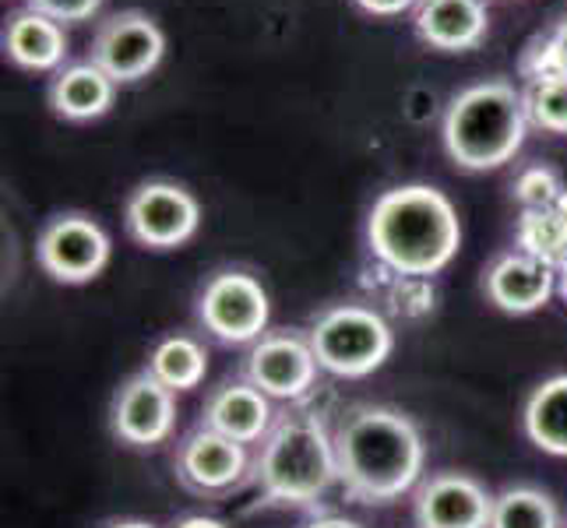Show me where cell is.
<instances>
[{
  "label": "cell",
  "mask_w": 567,
  "mask_h": 528,
  "mask_svg": "<svg viewBox=\"0 0 567 528\" xmlns=\"http://www.w3.org/2000/svg\"><path fill=\"white\" fill-rule=\"evenodd\" d=\"M339 483L357 504H391L423 476L416 423L388 405H353L336 426Z\"/></svg>",
  "instance_id": "cell-1"
},
{
  "label": "cell",
  "mask_w": 567,
  "mask_h": 528,
  "mask_svg": "<svg viewBox=\"0 0 567 528\" xmlns=\"http://www.w3.org/2000/svg\"><path fill=\"white\" fill-rule=\"evenodd\" d=\"M113 100H116V82L92 61L64 64L50 77V89H47L50 110L71 124L100 121L103 113H110Z\"/></svg>",
  "instance_id": "cell-16"
},
{
  "label": "cell",
  "mask_w": 567,
  "mask_h": 528,
  "mask_svg": "<svg viewBox=\"0 0 567 528\" xmlns=\"http://www.w3.org/2000/svg\"><path fill=\"white\" fill-rule=\"evenodd\" d=\"M413 515L420 528H491L494 497L473 476L437 473L416 490Z\"/></svg>",
  "instance_id": "cell-12"
},
{
  "label": "cell",
  "mask_w": 567,
  "mask_h": 528,
  "mask_svg": "<svg viewBox=\"0 0 567 528\" xmlns=\"http://www.w3.org/2000/svg\"><path fill=\"white\" fill-rule=\"evenodd\" d=\"M353 4H357L363 14H374V18H399L402 11L416 8L420 0H353Z\"/></svg>",
  "instance_id": "cell-27"
},
{
  "label": "cell",
  "mask_w": 567,
  "mask_h": 528,
  "mask_svg": "<svg viewBox=\"0 0 567 528\" xmlns=\"http://www.w3.org/2000/svg\"><path fill=\"white\" fill-rule=\"evenodd\" d=\"M177 528H226L219 518H205V515H190V518H184Z\"/></svg>",
  "instance_id": "cell-29"
},
{
  "label": "cell",
  "mask_w": 567,
  "mask_h": 528,
  "mask_svg": "<svg viewBox=\"0 0 567 528\" xmlns=\"http://www.w3.org/2000/svg\"><path fill=\"white\" fill-rule=\"evenodd\" d=\"M318 370L321 366L315 349H310V339L292 335V331H276V335L258 339L247 356V381L279 402L307 398L315 391Z\"/></svg>",
  "instance_id": "cell-11"
},
{
  "label": "cell",
  "mask_w": 567,
  "mask_h": 528,
  "mask_svg": "<svg viewBox=\"0 0 567 528\" xmlns=\"http://www.w3.org/2000/svg\"><path fill=\"white\" fill-rule=\"evenodd\" d=\"M557 279H560V282H557V289H560V297L567 300V268L560 271V276H557Z\"/></svg>",
  "instance_id": "cell-32"
},
{
  "label": "cell",
  "mask_w": 567,
  "mask_h": 528,
  "mask_svg": "<svg viewBox=\"0 0 567 528\" xmlns=\"http://www.w3.org/2000/svg\"><path fill=\"white\" fill-rule=\"evenodd\" d=\"M554 35L560 39V46H564V53H567V14H564L560 22L554 25Z\"/></svg>",
  "instance_id": "cell-30"
},
{
  "label": "cell",
  "mask_w": 567,
  "mask_h": 528,
  "mask_svg": "<svg viewBox=\"0 0 567 528\" xmlns=\"http://www.w3.org/2000/svg\"><path fill=\"white\" fill-rule=\"evenodd\" d=\"M567 187L560 184V176L550 166H529L515 176V201L522 208H546L554 205Z\"/></svg>",
  "instance_id": "cell-25"
},
{
  "label": "cell",
  "mask_w": 567,
  "mask_h": 528,
  "mask_svg": "<svg viewBox=\"0 0 567 528\" xmlns=\"http://www.w3.org/2000/svg\"><path fill=\"white\" fill-rule=\"evenodd\" d=\"M307 528H363V525L349 521V518H339V515H328V518H315Z\"/></svg>",
  "instance_id": "cell-28"
},
{
  "label": "cell",
  "mask_w": 567,
  "mask_h": 528,
  "mask_svg": "<svg viewBox=\"0 0 567 528\" xmlns=\"http://www.w3.org/2000/svg\"><path fill=\"white\" fill-rule=\"evenodd\" d=\"M367 247L395 276L430 279L452 265L462 247L458 211L430 184L391 187L367 215Z\"/></svg>",
  "instance_id": "cell-2"
},
{
  "label": "cell",
  "mask_w": 567,
  "mask_h": 528,
  "mask_svg": "<svg viewBox=\"0 0 567 528\" xmlns=\"http://www.w3.org/2000/svg\"><path fill=\"white\" fill-rule=\"evenodd\" d=\"M4 56L22 71H61L68 61V32L61 22L32 8L14 11L4 25Z\"/></svg>",
  "instance_id": "cell-18"
},
{
  "label": "cell",
  "mask_w": 567,
  "mask_h": 528,
  "mask_svg": "<svg viewBox=\"0 0 567 528\" xmlns=\"http://www.w3.org/2000/svg\"><path fill=\"white\" fill-rule=\"evenodd\" d=\"M124 226L134 244L148 250H177L202 226L198 198L173 180H145L131 190L124 205Z\"/></svg>",
  "instance_id": "cell-7"
},
{
  "label": "cell",
  "mask_w": 567,
  "mask_h": 528,
  "mask_svg": "<svg viewBox=\"0 0 567 528\" xmlns=\"http://www.w3.org/2000/svg\"><path fill=\"white\" fill-rule=\"evenodd\" d=\"M110 237L106 229L82 211L53 215L35 240V261L53 282L85 286L103 276L110 265Z\"/></svg>",
  "instance_id": "cell-8"
},
{
  "label": "cell",
  "mask_w": 567,
  "mask_h": 528,
  "mask_svg": "<svg viewBox=\"0 0 567 528\" xmlns=\"http://www.w3.org/2000/svg\"><path fill=\"white\" fill-rule=\"evenodd\" d=\"M420 43L437 53H468L491 32L486 0H420L413 8Z\"/></svg>",
  "instance_id": "cell-15"
},
{
  "label": "cell",
  "mask_w": 567,
  "mask_h": 528,
  "mask_svg": "<svg viewBox=\"0 0 567 528\" xmlns=\"http://www.w3.org/2000/svg\"><path fill=\"white\" fill-rule=\"evenodd\" d=\"M518 74L525 85H543V82L567 77V53L560 46V39L554 35V29H546L529 39V46L522 50Z\"/></svg>",
  "instance_id": "cell-23"
},
{
  "label": "cell",
  "mask_w": 567,
  "mask_h": 528,
  "mask_svg": "<svg viewBox=\"0 0 567 528\" xmlns=\"http://www.w3.org/2000/svg\"><path fill=\"white\" fill-rule=\"evenodd\" d=\"M25 4L61 25H78V22H89L92 14H100L103 0H25Z\"/></svg>",
  "instance_id": "cell-26"
},
{
  "label": "cell",
  "mask_w": 567,
  "mask_h": 528,
  "mask_svg": "<svg viewBox=\"0 0 567 528\" xmlns=\"http://www.w3.org/2000/svg\"><path fill=\"white\" fill-rule=\"evenodd\" d=\"M254 483L276 504L310 507L339 483L336 434L315 413L282 416L261 441L254 458Z\"/></svg>",
  "instance_id": "cell-4"
},
{
  "label": "cell",
  "mask_w": 567,
  "mask_h": 528,
  "mask_svg": "<svg viewBox=\"0 0 567 528\" xmlns=\"http://www.w3.org/2000/svg\"><path fill=\"white\" fill-rule=\"evenodd\" d=\"M491 528H560V515L550 494L536 486H507L494 497Z\"/></svg>",
  "instance_id": "cell-22"
},
{
  "label": "cell",
  "mask_w": 567,
  "mask_h": 528,
  "mask_svg": "<svg viewBox=\"0 0 567 528\" xmlns=\"http://www.w3.org/2000/svg\"><path fill=\"white\" fill-rule=\"evenodd\" d=\"M271 303L265 286L247 271H215L198 297V321L226 345L265 339Z\"/></svg>",
  "instance_id": "cell-9"
},
{
  "label": "cell",
  "mask_w": 567,
  "mask_h": 528,
  "mask_svg": "<svg viewBox=\"0 0 567 528\" xmlns=\"http://www.w3.org/2000/svg\"><path fill=\"white\" fill-rule=\"evenodd\" d=\"M166 56V32L152 14L127 8L95 25L89 61L103 68L116 85H134L148 77Z\"/></svg>",
  "instance_id": "cell-6"
},
{
  "label": "cell",
  "mask_w": 567,
  "mask_h": 528,
  "mask_svg": "<svg viewBox=\"0 0 567 528\" xmlns=\"http://www.w3.org/2000/svg\"><path fill=\"white\" fill-rule=\"evenodd\" d=\"M250 468L247 444L202 426L177 447V476L194 494H226Z\"/></svg>",
  "instance_id": "cell-13"
},
{
  "label": "cell",
  "mask_w": 567,
  "mask_h": 528,
  "mask_svg": "<svg viewBox=\"0 0 567 528\" xmlns=\"http://www.w3.org/2000/svg\"><path fill=\"white\" fill-rule=\"evenodd\" d=\"M208 429L223 437H233L240 444H258L268 437L271 423V398L250 381L223 384L215 395L205 402V423Z\"/></svg>",
  "instance_id": "cell-17"
},
{
  "label": "cell",
  "mask_w": 567,
  "mask_h": 528,
  "mask_svg": "<svg viewBox=\"0 0 567 528\" xmlns=\"http://www.w3.org/2000/svg\"><path fill=\"white\" fill-rule=\"evenodd\" d=\"M113 437L131 447H155L163 444L173 426H177V391H169L148 370L134 374L121 384L110 408Z\"/></svg>",
  "instance_id": "cell-10"
},
{
  "label": "cell",
  "mask_w": 567,
  "mask_h": 528,
  "mask_svg": "<svg viewBox=\"0 0 567 528\" xmlns=\"http://www.w3.org/2000/svg\"><path fill=\"white\" fill-rule=\"evenodd\" d=\"M518 250L533 253L536 261L554 268L557 276L567 268V194L546 208H522L515 226Z\"/></svg>",
  "instance_id": "cell-20"
},
{
  "label": "cell",
  "mask_w": 567,
  "mask_h": 528,
  "mask_svg": "<svg viewBox=\"0 0 567 528\" xmlns=\"http://www.w3.org/2000/svg\"><path fill=\"white\" fill-rule=\"evenodd\" d=\"M525 113L529 124L546 131V134H567V77L543 85H525Z\"/></svg>",
  "instance_id": "cell-24"
},
{
  "label": "cell",
  "mask_w": 567,
  "mask_h": 528,
  "mask_svg": "<svg viewBox=\"0 0 567 528\" xmlns=\"http://www.w3.org/2000/svg\"><path fill=\"white\" fill-rule=\"evenodd\" d=\"M525 434L539 452L567 458V374L546 377L525 402Z\"/></svg>",
  "instance_id": "cell-19"
},
{
  "label": "cell",
  "mask_w": 567,
  "mask_h": 528,
  "mask_svg": "<svg viewBox=\"0 0 567 528\" xmlns=\"http://www.w3.org/2000/svg\"><path fill=\"white\" fill-rule=\"evenodd\" d=\"M557 289V271L536 261L533 253L525 250H507L497 253L491 268L483 271V292L497 310L512 318L536 314L546 303H550Z\"/></svg>",
  "instance_id": "cell-14"
},
{
  "label": "cell",
  "mask_w": 567,
  "mask_h": 528,
  "mask_svg": "<svg viewBox=\"0 0 567 528\" xmlns=\"http://www.w3.org/2000/svg\"><path fill=\"white\" fill-rule=\"evenodd\" d=\"M310 349H315L318 366L336 377H367L381 370L395 349V331L378 314V310L360 303L328 307L324 314L310 324Z\"/></svg>",
  "instance_id": "cell-5"
},
{
  "label": "cell",
  "mask_w": 567,
  "mask_h": 528,
  "mask_svg": "<svg viewBox=\"0 0 567 528\" xmlns=\"http://www.w3.org/2000/svg\"><path fill=\"white\" fill-rule=\"evenodd\" d=\"M525 95L507 77H486L462 89L444 110L441 138L455 166L468 173L501 169L512 163L529 134Z\"/></svg>",
  "instance_id": "cell-3"
},
{
  "label": "cell",
  "mask_w": 567,
  "mask_h": 528,
  "mask_svg": "<svg viewBox=\"0 0 567 528\" xmlns=\"http://www.w3.org/2000/svg\"><path fill=\"white\" fill-rule=\"evenodd\" d=\"M106 528H155V525L152 521H113Z\"/></svg>",
  "instance_id": "cell-31"
},
{
  "label": "cell",
  "mask_w": 567,
  "mask_h": 528,
  "mask_svg": "<svg viewBox=\"0 0 567 528\" xmlns=\"http://www.w3.org/2000/svg\"><path fill=\"white\" fill-rule=\"evenodd\" d=\"M145 370L169 391H194L208 374V349L190 335H169L152 349Z\"/></svg>",
  "instance_id": "cell-21"
}]
</instances>
